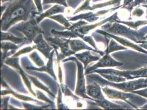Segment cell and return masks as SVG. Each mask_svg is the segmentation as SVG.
I'll return each instance as SVG.
<instances>
[{"label": "cell", "instance_id": "1", "mask_svg": "<svg viewBox=\"0 0 147 110\" xmlns=\"http://www.w3.org/2000/svg\"><path fill=\"white\" fill-rule=\"evenodd\" d=\"M7 7L1 20V31H6L20 21L26 22L41 13L32 0H12Z\"/></svg>", "mask_w": 147, "mask_h": 110}, {"label": "cell", "instance_id": "2", "mask_svg": "<svg viewBox=\"0 0 147 110\" xmlns=\"http://www.w3.org/2000/svg\"><path fill=\"white\" fill-rule=\"evenodd\" d=\"M88 77L90 79L94 81V82L97 83L101 86H111L126 92H132L133 91L147 87V78L146 79L142 78L127 82L123 81L116 83L109 81L104 78H102L100 75L94 74H90L88 75Z\"/></svg>", "mask_w": 147, "mask_h": 110}, {"label": "cell", "instance_id": "3", "mask_svg": "<svg viewBox=\"0 0 147 110\" xmlns=\"http://www.w3.org/2000/svg\"><path fill=\"white\" fill-rule=\"evenodd\" d=\"M101 27L103 31L109 33L129 38L136 43H142L145 41L144 34H142L140 31H134L117 22H109L102 25Z\"/></svg>", "mask_w": 147, "mask_h": 110}, {"label": "cell", "instance_id": "4", "mask_svg": "<svg viewBox=\"0 0 147 110\" xmlns=\"http://www.w3.org/2000/svg\"><path fill=\"white\" fill-rule=\"evenodd\" d=\"M36 17H33L29 20L19 23L14 26L13 29L22 32L25 35V44H29L40 34L43 33L42 29L38 26Z\"/></svg>", "mask_w": 147, "mask_h": 110}, {"label": "cell", "instance_id": "5", "mask_svg": "<svg viewBox=\"0 0 147 110\" xmlns=\"http://www.w3.org/2000/svg\"><path fill=\"white\" fill-rule=\"evenodd\" d=\"M55 37H46V39L49 45L55 49L58 61H60L67 57L76 54L70 49L69 45V41L71 39Z\"/></svg>", "mask_w": 147, "mask_h": 110}, {"label": "cell", "instance_id": "6", "mask_svg": "<svg viewBox=\"0 0 147 110\" xmlns=\"http://www.w3.org/2000/svg\"><path fill=\"white\" fill-rule=\"evenodd\" d=\"M72 61L76 62L77 66H78V80H77V84L76 87L75 89V94L81 98H83L89 99L93 101V99L90 98L87 94L86 90V83H85V78L84 73V66L82 65V63L76 58L74 57H70L67 58V59L63 60L62 61Z\"/></svg>", "mask_w": 147, "mask_h": 110}, {"label": "cell", "instance_id": "7", "mask_svg": "<svg viewBox=\"0 0 147 110\" xmlns=\"http://www.w3.org/2000/svg\"><path fill=\"white\" fill-rule=\"evenodd\" d=\"M93 73L107 74L123 77L126 79H134L139 78H147V66L135 71H117L113 69H97Z\"/></svg>", "mask_w": 147, "mask_h": 110}, {"label": "cell", "instance_id": "8", "mask_svg": "<svg viewBox=\"0 0 147 110\" xmlns=\"http://www.w3.org/2000/svg\"><path fill=\"white\" fill-rule=\"evenodd\" d=\"M102 91L106 95L107 98L110 99H115V100H122L123 101L126 102L129 105H131L133 107H134L131 104V101L133 99H137L141 97L137 96L134 93L131 92L129 94L126 92H122L116 90L111 89L108 88V86L103 87L102 89Z\"/></svg>", "mask_w": 147, "mask_h": 110}, {"label": "cell", "instance_id": "9", "mask_svg": "<svg viewBox=\"0 0 147 110\" xmlns=\"http://www.w3.org/2000/svg\"><path fill=\"white\" fill-rule=\"evenodd\" d=\"M109 54H110L105 52V55L98 60L97 63L86 68L85 72V75L93 73L94 70L99 68L113 67L123 66V63L115 61L110 56Z\"/></svg>", "mask_w": 147, "mask_h": 110}, {"label": "cell", "instance_id": "10", "mask_svg": "<svg viewBox=\"0 0 147 110\" xmlns=\"http://www.w3.org/2000/svg\"><path fill=\"white\" fill-rule=\"evenodd\" d=\"M19 59L18 57H8V58H7L5 62L6 65L12 67L14 68L15 69H16L18 72L20 74L21 77H22L25 86H26V87L29 89V92H30L31 94L32 95H33V96H36V94H35V92H34V90L32 88L30 80L29 78L28 74H26L25 73L24 71L23 70V69L19 65Z\"/></svg>", "mask_w": 147, "mask_h": 110}, {"label": "cell", "instance_id": "11", "mask_svg": "<svg viewBox=\"0 0 147 110\" xmlns=\"http://www.w3.org/2000/svg\"><path fill=\"white\" fill-rule=\"evenodd\" d=\"M120 7H114V8L109 9L107 10L100 11H98L96 13L89 12L84 13V14H81L78 16H75L72 17H67V19L69 21H76L78 20L84 19V20H87L88 22L92 23V22H94L97 21L99 18V17H100L102 16H104L105 14H107V13H108L110 11L111 12L114 11V10H116L119 8H120Z\"/></svg>", "mask_w": 147, "mask_h": 110}, {"label": "cell", "instance_id": "12", "mask_svg": "<svg viewBox=\"0 0 147 110\" xmlns=\"http://www.w3.org/2000/svg\"><path fill=\"white\" fill-rule=\"evenodd\" d=\"M33 42L35 43V48L41 52L46 58H49L51 52L54 49L53 47H51L49 43L46 41L43 38L42 33L38 34L33 40Z\"/></svg>", "mask_w": 147, "mask_h": 110}, {"label": "cell", "instance_id": "13", "mask_svg": "<svg viewBox=\"0 0 147 110\" xmlns=\"http://www.w3.org/2000/svg\"><path fill=\"white\" fill-rule=\"evenodd\" d=\"M91 0H86L85 2L80 7H79L76 11H75L74 13V15L80 12L81 11H93L96 9H99L100 8H103L105 7L113 6V5H117L118 6L120 4L121 0H110L107 2H104L103 3H100L98 4L93 5L92 6H90V2Z\"/></svg>", "mask_w": 147, "mask_h": 110}, {"label": "cell", "instance_id": "14", "mask_svg": "<svg viewBox=\"0 0 147 110\" xmlns=\"http://www.w3.org/2000/svg\"><path fill=\"white\" fill-rule=\"evenodd\" d=\"M96 32L98 33L99 34L103 35L105 37H111L112 39H114V40H115L117 42H119V43H120L121 44H122L123 46L129 47V48H131L132 49H135V50L138 51H140V52H143V53H144V54H147V51H146V50H144V49H142V48H141L140 45L138 46V45H136V44L134 43L129 41V40H126V39H125L124 38L121 37H117V35L111 34L109 33L103 31H103H102V30H97V31H96Z\"/></svg>", "mask_w": 147, "mask_h": 110}, {"label": "cell", "instance_id": "15", "mask_svg": "<svg viewBox=\"0 0 147 110\" xmlns=\"http://www.w3.org/2000/svg\"><path fill=\"white\" fill-rule=\"evenodd\" d=\"M119 20H120V19L118 18L117 13V12L115 13V14H114L110 17H108V18L103 20L98 23H96L93 24L85 25L81 27L79 29H76V31H79V33L84 34V35H86L88 33H89V32L90 31L93 30L95 28L99 27L102 25L105 24V23H107L108 22H117Z\"/></svg>", "mask_w": 147, "mask_h": 110}, {"label": "cell", "instance_id": "16", "mask_svg": "<svg viewBox=\"0 0 147 110\" xmlns=\"http://www.w3.org/2000/svg\"><path fill=\"white\" fill-rule=\"evenodd\" d=\"M69 45L70 47V49H71L75 53L82 50H90L93 51L97 54L101 55L102 56L105 55L104 51H100L98 50L92 48L91 47H89L87 46L85 43H84L82 40H79V39H73L69 41Z\"/></svg>", "mask_w": 147, "mask_h": 110}, {"label": "cell", "instance_id": "17", "mask_svg": "<svg viewBox=\"0 0 147 110\" xmlns=\"http://www.w3.org/2000/svg\"><path fill=\"white\" fill-rule=\"evenodd\" d=\"M55 49H54V50H53L51 52V56L49 58V61L47 62L46 65H45V66L44 65L42 67L38 68L34 67L32 66V67L31 66H27L25 68L28 70L47 72L49 74L54 78V79L57 80V77L55 76V71L53 69V55H54V53H55Z\"/></svg>", "mask_w": 147, "mask_h": 110}, {"label": "cell", "instance_id": "18", "mask_svg": "<svg viewBox=\"0 0 147 110\" xmlns=\"http://www.w3.org/2000/svg\"><path fill=\"white\" fill-rule=\"evenodd\" d=\"M86 90L87 95L93 99V101L95 100H103L105 99L102 94L100 86L96 82H94L91 84L87 86Z\"/></svg>", "mask_w": 147, "mask_h": 110}, {"label": "cell", "instance_id": "19", "mask_svg": "<svg viewBox=\"0 0 147 110\" xmlns=\"http://www.w3.org/2000/svg\"><path fill=\"white\" fill-rule=\"evenodd\" d=\"M74 55L82 63V64H84V68L85 69L90 63L98 61L102 56L100 55L98 56L93 55L90 50H87L81 54H75Z\"/></svg>", "mask_w": 147, "mask_h": 110}, {"label": "cell", "instance_id": "20", "mask_svg": "<svg viewBox=\"0 0 147 110\" xmlns=\"http://www.w3.org/2000/svg\"><path fill=\"white\" fill-rule=\"evenodd\" d=\"M94 104L105 110H119V109H132V106L125 105H119L117 104H114L107 99L103 100H95Z\"/></svg>", "mask_w": 147, "mask_h": 110}, {"label": "cell", "instance_id": "21", "mask_svg": "<svg viewBox=\"0 0 147 110\" xmlns=\"http://www.w3.org/2000/svg\"><path fill=\"white\" fill-rule=\"evenodd\" d=\"M65 7H63L62 5L59 6L58 5H55L54 6L52 7L49 10L46 11L45 12L41 13L40 14L37 16L36 17L37 22L39 24L45 18H49L55 14L64 12Z\"/></svg>", "mask_w": 147, "mask_h": 110}, {"label": "cell", "instance_id": "22", "mask_svg": "<svg viewBox=\"0 0 147 110\" xmlns=\"http://www.w3.org/2000/svg\"><path fill=\"white\" fill-rule=\"evenodd\" d=\"M2 86L3 87L5 88L6 89L5 90H2L1 91V95L3 96L4 95H8V94H12L14 96H15L16 98L23 100V101H33V102H38V101L36 100H35L32 98H30V97H28L26 96L25 95H20V94H18L17 93H16V92H14L13 90H12L7 85L6 83L5 82L4 80L3 79V78H2Z\"/></svg>", "mask_w": 147, "mask_h": 110}, {"label": "cell", "instance_id": "23", "mask_svg": "<svg viewBox=\"0 0 147 110\" xmlns=\"http://www.w3.org/2000/svg\"><path fill=\"white\" fill-rule=\"evenodd\" d=\"M19 45H16V43L12 42H4V41H1V49L2 50L1 52V60L2 63H3V62L5 61L7 58V54L9 51H16L19 49Z\"/></svg>", "mask_w": 147, "mask_h": 110}, {"label": "cell", "instance_id": "24", "mask_svg": "<svg viewBox=\"0 0 147 110\" xmlns=\"http://www.w3.org/2000/svg\"><path fill=\"white\" fill-rule=\"evenodd\" d=\"M25 37H15L11 33H6L1 31V41H10L16 44L19 45V46H22L24 43Z\"/></svg>", "mask_w": 147, "mask_h": 110}, {"label": "cell", "instance_id": "25", "mask_svg": "<svg viewBox=\"0 0 147 110\" xmlns=\"http://www.w3.org/2000/svg\"><path fill=\"white\" fill-rule=\"evenodd\" d=\"M126 48L123 46L122 45H120L116 42V40L115 41L113 39H111L110 40L109 43H107V49L104 51V52H107L108 54H110L111 52H113L114 51H117L119 50H126Z\"/></svg>", "mask_w": 147, "mask_h": 110}, {"label": "cell", "instance_id": "26", "mask_svg": "<svg viewBox=\"0 0 147 110\" xmlns=\"http://www.w3.org/2000/svg\"><path fill=\"white\" fill-rule=\"evenodd\" d=\"M28 75L29 78L30 80L34 84V86H36L37 88H40V89H42V90H43L46 92H47L52 97L55 98V96L49 90V88L44 86L43 84H42L36 78H35L34 77H32L31 75Z\"/></svg>", "mask_w": 147, "mask_h": 110}, {"label": "cell", "instance_id": "27", "mask_svg": "<svg viewBox=\"0 0 147 110\" xmlns=\"http://www.w3.org/2000/svg\"><path fill=\"white\" fill-rule=\"evenodd\" d=\"M49 18L53 19V20H55V21H57V22L65 26L67 28L70 27L71 25L69 22V20L66 18L65 17H64L61 14H58V15H55V16L53 15Z\"/></svg>", "mask_w": 147, "mask_h": 110}, {"label": "cell", "instance_id": "28", "mask_svg": "<svg viewBox=\"0 0 147 110\" xmlns=\"http://www.w3.org/2000/svg\"><path fill=\"white\" fill-rule=\"evenodd\" d=\"M100 76H102L103 78H105V79L108 80L110 81L113 82H116V83H120L125 81L126 79L123 77L117 76L111 74H107L100 73L99 74Z\"/></svg>", "mask_w": 147, "mask_h": 110}, {"label": "cell", "instance_id": "29", "mask_svg": "<svg viewBox=\"0 0 147 110\" xmlns=\"http://www.w3.org/2000/svg\"><path fill=\"white\" fill-rule=\"evenodd\" d=\"M117 23L127 25L131 28H132L135 29H137L140 26L147 24V20H141V21L139 20L136 22H124V21H121L120 20H119L117 22Z\"/></svg>", "mask_w": 147, "mask_h": 110}, {"label": "cell", "instance_id": "30", "mask_svg": "<svg viewBox=\"0 0 147 110\" xmlns=\"http://www.w3.org/2000/svg\"><path fill=\"white\" fill-rule=\"evenodd\" d=\"M29 57L31 60L34 62L37 66H38V67H42L45 65V63L43 60L40 57V56L38 55V54L36 51H34L32 54H30Z\"/></svg>", "mask_w": 147, "mask_h": 110}, {"label": "cell", "instance_id": "31", "mask_svg": "<svg viewBox=\"0 0 147 110\" xmlns=\"http://www.w3.org/2000/svg\"><path fill=\"white\" fill-rule=\"evenodd\" d=\"M34 49H36L35 45H34V46H32V47H31V46L25 47V48H23V49L20 50L18 52H16L14 55H13L12 57H17L19 56L20 55L29 53V52H31V51H33Z\"/></svg>", "mask_w": 147, "mask_h": 110}, {"label": "cell", "instance_id": "32", "mask_svg": "<svg viewBox=\"0 0 147 110\" xmlns=\"http://www.w3.org/2000/svg\"><path fill=\"white\" fill-rule=\"evenodd\" d=\"M49 3H57L58 5L59 4L65 7H67L66 0H43V5Z\"/></svg>", "mask_w": 147, "mask_h": 110}, {"label": "cell", "instance_id": "33", "mask_svg": "<svg viewBox=\"0 0 147 110\" xmlns=\"http://www.w3.org/2000/svg\"><path fill=\"white\" fill-rule=\"evenodd\" d=\"M57 107H58V109H67V107H66L62 102V94H61V89L59 86L58 89Z\"/></svg>", "mask_w": 147, "mask_h": 110}, {"label": "cell", "instance_id": "34", "mask_svg": "<svg viewBox=\"0 0 147 110\" xmlns=\"http://www.w3.org/2000/svg\"><path fill=\"white\" fill-rule=\"evenodd\" d=\"M88 24V23L86 22L85 21H83L80 20V21L76 23L73 24L72 25H71L70 27L67 28L68 30H70V31H74V30H76L78 29H79L81 27L85 25Z\"/></svg>", "mask_w": 147, "mask_h": 110}, {"label": "cell", "instance_id": "35", "mask_svg": "<svg viewBox=\"0 0 147 110\" xmlns=\"http://www.w3.org/2000/svg\"><path fill=\"white\" fill-rule=\"evenodd\" d=\"M36 94L37 98H38V99H40V100H43L45 102L48 103H49V104H50V105H51V106L55 105V103H53L51 100H50L49 98H47V97L43 94L42 92H40V91L38 90H36Z\"/></svg>", "mask_w": 147, "mask_h": 110}, {"label": "cell", "instance_id": "36", "mask_svg": "<svg viewBox=\"0 0 147 110\" xmlns=\"http://www.w3.org/2000/svg\"><path fill=\"white\" fill-rule=\"evenodd\" d=\"M23 105L24 106L25 109H32V110H41V109H44L46 108H48L49 107V104L48 105L43 106H34L31 105V104H26L23 103Z\"/></svg>", "mask_w": 147, "mask_h": 110}, {"label": "cell", "instance_id": "37", "mask_svg": "<svg viewBox=\"0 0 147 110\" xmlns=\"http://www.w3.org/2000/svg\"><path fill=\"white\" fill-rule=\"evenodd\" d=\"M132 93H134L135 94L137 95H139L142 96H143L144 98H147V88L143 89V90H135L132 92ZM143 109H147V105H145L144 106L141 107Z\"/></svg>", "mask_w": 147, "mask_h": 110}, {"label": "cell", "instance_id": "38", "mask_svg": "<svg viewBox=\"0 0 147 110\" xmlns=\"http://www.w3.org/2000/svg\"><path fill=\"white\" fill-rule=\"evenodd\" d=\"M9 97H2L1 98V109H7Z\"/></svg>", "mask_w": 147, "mask_h": 110}, {"label": "cell", "instance_id": "39", "mask_svg": "<svg viewBox=\"0 0 147 110\" xmlns=\"http://www.w3.org/2000/svg\"><path fill=\"white\" fill-rule=\"evenodd\" d=\"M144 11L138 7V8H136L134 11V12L132 13V16H136L137 17H140L142 16L144 14Z\"/></svg>", "mask_w": 147, "mask_h": 110}, {"label": "cell", "instance_id": "40", "mask_svg": "<svg viewBox=\"0 0 147 110\" xmlns=\"http://www.w3.org/2000/svg\"><path fill=\"white\" fill-rule=\"evenodd\" d=\"M34 1L38 10V11L40 13H42L43 9H42V3L41 2V0H34Z\"/></svg>", "mask_w": 147, "mask_h": 110}, {"label": "cell", "instance_id": "41", "mask_svg": "<svg viewBox=\"0 0 147 110\" xmlns=\"http://www.w3.org/2000/svg\"><path fill=\"white\" fill-rule=\"evenodd\" d=\"M140 46H141V48L147 50V43H142V44L140 45Z\"/></svg>", "mask_w": 147, "mask_h": 110}, {"label": "cell", "instance_id": "42", "mask_svg": "<svg viewBox=\"0 0 147 110\" xmlns=\"http://www.w3.org/2000/svg\"><path fill=\"white\" fill-rule=\"evenodd\" d=\"M12 1V0H1V3H4V2H7V1Z\"/></svg>", "mask_w": 147, "mask_h": 110}, {"label": "cell", "instance_id": "43", "mask_svg": "<svg viewBox=\"0 0 147 110\" xmlns=\"http://www.w3.org/2000/svg\"><path fill=\"white\" fill-rule=\"evenodd\" d=\"M144 39H145V41H146V40H147V35L146 36H145V37H144Z\"/></svg>", "mask_w": 147, "mask_h": 110}, {"label": "cell", "instance_id": "44", "mask_svg": "<svg viewBox=\"0 0 147 110\" xmlns=\"http://www.w3.org/2000/svg\"><path fill=\"white\" fill-rule=\"evenodd\" d=\"M142 43H147V40H146V41H144Z\"/></svg>", "mask_w": 147, "mask_h": 110}, {"label": "cell", "instance_id": "45", "mask_svg": "<svg viewBox=\"0 0 147 110\" xmlns=\"http://www.w3.org/2000/svg\"><path fill=\"white\" fill-rule=\"evenodd\" d=\"M143 6L144 7H146V8H147V5H143Z\"/></svg>", "mask_w": 147, "mask_h": 110}, {"label": "cell", "instance_id": "46", "mask_svg": "<svg viewBox=\"0 0 147 110\" xmlns=\"http://www.w3.org/2000/svg\"></svg>", "mask_w": 147, "mask_h": 110}]
</instances>
